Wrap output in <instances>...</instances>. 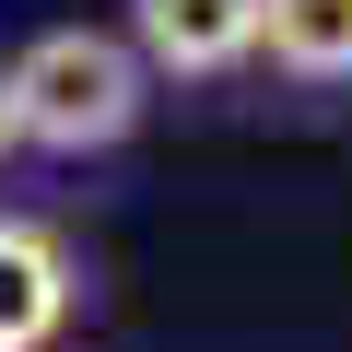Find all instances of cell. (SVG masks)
<instances>
[{
  "mask_svg": "<svg viewBox=\"0 0 352 352\" xmlns=\"http://www.w3.org/2000/svg\"><path fill=\"white\" fill-rule=\"evenodd\" d=\"M0 153H12V82H0Z\"/></svg>",
  "mask_w": 352,
  "mask_h": 352,
  "instance_id": "obj_5",
  "label": "cell"
},
{
  "mask_svg": "<svg viewBox=\"0 0 352 352\" xmlns=\"http://www.w3.org/2000/svg\"><path fill=\"white\" fill-rule=\"evenodd\" d=\"M258 12L270 0H129V47L176 82H212V71L258 59Z\"/></svg>",
  "mask_w": 352,
  "mask_h": 352,
  "instance_id": "obj_2",
  "label": "cell"
},
{
  "mask_svg": "<svg viewBox=\"0 0 352 352\" xmlns=\"http://www.w3.org/2000/svg\"><path fill=\"white\" fill-rule=\"evenodd\" d=\"M71 329V247L36 212H0V352H47Z\"/></svg>",
  "mask_w": 352,
  "mask_h": 352,
  "instance_id": "obj_3",
  "label": "cell"
},
{
  "mask_svg": "<svg viewBox=\"0 0 352 352\" xmlns=\"http://www.w3.org/2000/svg\"><path fill=\"white\" fill-rule=\"evenodd\" d=\"M0 82H12V141L36 153H106L153 106V59L106 24H47L24 59H0Z\"/></svg>",
  "mask_w": 352,
  "mask_h": 352,
  "instance_id": "obj_1",
  "label": "cell"
},
{
  "mask_svg": "<svg viewBox=\"0 0 352 352\" xmlns=\"http://www.w3.org/2000/svg\"><path fill=\"white\" fill-rule=\"evenodd\" d=\"M258 47L294 82H352V0H270V12H258Z\"/></svg>",
  "mask_w": 352,
  "mask_h": 352,
  "instance_id": "obj_4",
  "label": "cell"
}]
</instances>
